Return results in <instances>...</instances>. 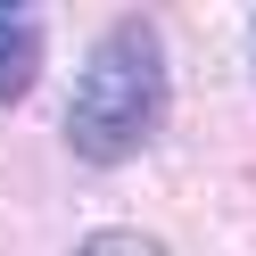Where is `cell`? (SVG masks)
<instances>
[{"mask_svg": "<svg viewBox=\"0 0 256 256\" xmlns=\"http://www.w3.org/2000/svg\"><path fill=\"white\" fill-rule=\"evenodd\" d=\"M166 124V42L149 17H124L100 34V50L83 58L66 100V149L83 166H124L132 149H149Z\"/></svg>", "mask_w": 256, "mask_h": 256, "instance_id": "cell-1", "label": "cell"}, {"mask_svg": "<svg viewBox=\"0 0 256 256\" xmlns=\"http://www.w3.org/2000/svg\"><path fill=\"white\" fill-rule=\"evenodd\" d=\"M42 74V17L0 0V108H17Z\"/></svg>", "mask_w": 256, "mask_h": 256, "instance_id": "cell-2", "label": "cell"}, {"mask_svg": "<svg viewBox=\"0 0 256 256\" xmlns=\"http://www.w3.org/2000/svg\"><path fill=\"white\" fill-rule=\"evenodd\" d=\"M74 256H166V248H157L149 232H132V223H108V232H91Z\"/></svg>", "mask_w": 256, "mask_h": 256, "instance_id": "cell-3", "label": "cell"}]
</instances>
